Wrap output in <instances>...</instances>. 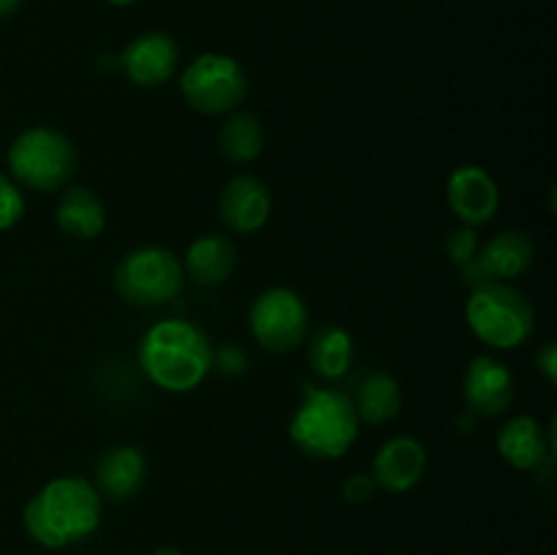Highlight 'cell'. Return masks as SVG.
Returning a JSON list of instances; mask_svg holds the SVG:
<instances>
[{"label":"cell","mask_w":557,"mask_h":555,"mask_svg":"<svg viewBox=\"0 0 557 555\" xmlns=\"http://www.w3.org/2000/svg\"><path fill=\"white\" fill-rule=\"evenodd\" d=\"M22 520L27 536L41 547H69L98 531L101 493L82 477H58L27 501Z\"/></svg>","instance_id":"cell-1"},{"label":"cell","mask_w":557,"mask_h":555,"mask_svg":"<svg viewBox=\"0 0 557 555\" xmlns=\"http://www.w3.org/2000/svg\"><path fill=\"white\" fill-rule=\"evenodd\" d=\"M210 335L188 319L152 324L139 341V365L147 379L166 392H190L212 370Z\"/></svg>","instance_id":"cell-2"},{"label":"cell","mask_w":557,"mask_h":555,"mask_svg":"<svg viewBox=\"0 0 557 555\" xmlns=\"http://www.w3.org/2000/svg\"><path fill=\"white\" fill-rule=\"evenodd\" d=\"M288 435L302 455L313 460H337L359 435L354 400L332 386L305 384L302 403L288 422Z\"/></svg>","instance_id":"cell-3"},{"label":"cell","mask_w":557,"mask_h":555,"mask_svg":"<svg viewBox=\"0 0 557 555\" xmlns=\"http://www.w3.org/2000/svg\"><path fill=\"white\" fill-rule=\"evenodd\" d=\"M466 321L490 348H520L536 330V310L520 288L504 281L476 283L466 303Z\"/></svg>","instance_id":"cell-4"},{"label":"cell","mask_w":557,"mask_h":555,"mask_svg":"<svg viewBox=\"0 0 557 555\" xmlns=\"http://www.w3.org/2000/svg\"><path fill=\"white\" fill-rule=\"evenodd\" d=\"M76 163L74 141L49 125L22 131L9 147L11 180L41 194L63 190L76 174Z\"/></svg>","instance_id":"cell-5"},{"label":"cell","mask_w":557,"mask_h":555,"mask_svg":"<svg viewBox=\"0 0 557 555\" xmlns=\"http://www.w3.org/2000/svg\"><path fill=\"white\" fill-rule=\"evenodd\" d=\"M183 261L158 245L131 250L114 270V292L134 308H158L172 303L183 292Z\"/></svg>","instance_id":"cell-6"},{"label":"cell","mask_w":557,"mask_h":555,"mask_svg":"<svg viewBox=\"0 0 557 555\" xmlns=\"http://www.w3.org/2000/svg\"><path fill=\"white\" fill-rule=\"evenodd\" d=\"M180 92L190 109L215 118V114L237 112L248 96V76L232 54L205 52L183 71Z\"/></svg>","instance_id":"cell-7"},{"label":"cell","mask_w":557,"mask_h":555,"mask_svg":"<svg viewBox=\"0 0 557 555\" xmlns=\"http://www.w3.org/2000/svg\"><path fill=\"white\" fill-rule=\"evenodd\" d=\"M256 343L272 354H288L308 337L310 313L305 299L294 288L275 286L253 299L248 313Z\"/></svg>","instance_id":"cell-8"},{"label":"cell","mask_w":557,"mask_h":555,"mask_svg":"<svg viewBox=\"0 0 557 555\" xmlns=\"http://www.w3.org/2000/svg\"><path fill=\"white\" fill-rule=\"evenodd\" d=\"M533 259H536V243L531 234L509 229V232L495 234L484 248H479L476 261L466 267L462 275L473 286L484 281H511L531 270Z\"/></svg>","instance_id":"cell-9"},{"label":"cell","mask_w":557,"mask_h":555,"mask_svg":"<svg viewBox=\"0 0 557 555\" xmlns=\"http://www.w3.org/2000/svg\"><path fill=\"white\" fill-rule=\"evenodd\" d=\"M446 201L451 212L462 221V226H484L493 221L500 205V190L493 174L482 166H457L446 180Z\"/></svg>","instance_id":"cell-10"},{"label":"cell","mask_w":557,"mask_h":555,"mask_svg":"<svg viewBox=\"0 0 557 555\" xmlns=\"http://www.w3.org/2000/svg\"><path fill=\"white\" fill-rule=\"evenodd\" d=\"M517 384L511 370L495 357H476L462 375V397L476 417H500L515 403Z\"/></svg>","instance_id":"cell-11"},{"label":"cell","mask_w":557,"mask_h":555,"mask_svg":"<svg viewBox=\"0 0 557 555\" xmlns=\"http://www.w3.org/2000/svg\"><path fill=\"white\" fill-rule=\"evenodd\" d=\"M223 226L237 234H253L267 226L272 215V194L267 183H261L253 174H239L232 177L223 188L218 201Z\"/></svg>","instance_id":"cell-12"},{"label":"cell","mask_w":557,"mask_h":555,"mask_svg":"<svg viewBox=\"0 0 557 555\" xmlns=\"http://www.w3.org/2000/svg\"><path fill=\"white\" fill-rule=\"evenodd\" d=\"M177 41L161 30L141 33L120 54V65L136 87L163 85L177 69Z\"/></svg>","instance_id":"cell-13"},{"label":"cell","mask_w":557,"mask_h":555,"mask_svg":"<svg viewBox=\"0 0 557 555\" xmlns=\"http://www.w3.org/2000/svg\"><path fill=\"white\" fill-rule=\"evenodd\" d=\"M424 471H428V449L422 441L411 435H397L379 449L370 477L375 479V488L386 493H408L417 488Z\"/></svg>","instance_id":"cell-14"},{"label":"cell","mask_w":557,"mask_h":555,"mask_svg":"<svg viewBox=\"0 0 557 555\" xmlns=\"http://www.w3.org/2000/svg\"><path fill=\"white\" fill-rule=\"evenodd\" d=\"M145 473L147 460L141 449L128 444L112 446L109 452H103V457L96 466V490L114 501L131 498L145 484Z\"/></svg>","instance_id":"cell-15"},{"label":"cell","mask_w":557,"mask_h":555,"mask_svg":"<svg viewBox=\"0 0 557 555\" xmlns=\"http://www.w3.org/2000/svg\"><path fill=\"white\" fill-rule=\"evenodd\" d=\"M237 267V245L226 234H205L185 250L183 270L199 286H221Z\"/></svg>","instance_id":"cell-16"},{"label":"cell","mask_w":557,"mask_h":555,"mask_svg":"<svg viewBox=\"0 0 557 555\" xmlns=\"http://www.w3.org/2000/svg\"><path fill=\"white\" fill-rule=\"evenodd\" d=\"M60 232L74 239H96L107 229V205L96 190L85 185H71L60 194L58 212H54Z\"/></svg>","instance_id":"cell-17"},{"label":"cell","mask_w":557,"mask_h":555,"mask_svg":"<svg viewBox=\"0 0 557 555\" xmlns=\"http://www.w3.org/2000/svg\"><path fill=\"white\" fill-rule=\"evenodd\" d=\"M498 452L509 466L520 468V471H536V468H542L549 455V444L542 422L528 417V414L509 419L504 424V430L498 433Z\"/></svg>","instance_id":"cell-18"},{"label":"cell","mask_w":557,"mask_h":555,"mask_svg":"<svg viewBox=\"0 0 557 555\" xmlns=\"http://www.w3.org/2000/svg\"><path fill=\"white\" fill-rule=\"evenodd\" d=\"M310 368L319 379L324 381H337L351 370L354 365V337L348 335V330L337 324H326L310 337L308 348Z\"/></svg>","instance_id":"cell-19"},{"label":"cell","mask_w":557,"mask_h":555,"mask_svg":"<svg viewBox=\"0 0 557 555\" xmlns=\"http://www.w3.org/2000/svg\"><path fill=\"white\" fill-rule=\"evenodd\" d=\"M351 400L354 408H357L359 422L386 424L400 414L403 392L400 384L389 373L375 370V373L364 375L357 390V397H351Z\"/></svg>","instance_id":"cell-20"},{"label":"cell","mask_w":557,"mask_h":555,"mask_svg":"<svg viewBox=\"0 0 557 555\" xmlns=\"http://www.w3.org/2000/svg\"><path fill=\"white\" fill-rule=\"evenodd\" d=\"M218 150L232 163H250L264 152V128L250 112H228L218 131Z\"/></svg>","instance_id":"cell-21"},{"label":"cell","mask_w":557,"mask_h":555,"mask_svg":"<svg viewBox=\"0 0 557 555\" xmlns=\"http://www.w3.org/2000/svg\"><path fill=\"white\" fill-rule=\"evenodd\" d=\"M22 215H25V194L9 174H0V232L16 226Z\"/></svg>","instance_id":"cell-22"},{"label":"cell","mask_w":557,"mask_h":555,"mask_svg":"<svg viewBox=\"0 0 557 555\" xmlns=\"http://www.w3.org/2000/svg\"><path fill=\"white\" fill-rule=\"evenodd\" d=\"M479 248H482V245H479L476 232H473L471 226L455 229V232L446 237V256H449L460 270H466V267H471L473 261H476Z\"/></svg>","instance_id":"cell-23"},{"label":"cell","mask_w":557,"mask_h":555,"mask_svg":"<svg viewBox=\"0 0 557 555\" xmlns=\"http://www.w3.org/2000/svg\"><path fill=\"white\" fill-rule=\"evenodd\" d=\"M212 368L221 370L223 375H239L248 368V357H245L237 343H226V346L215 348V354H212Z\"/></svg>","instance_id":"cell-24"},{"label":"cell","mask_w":557,"mask_h":555,"mask_svg":"<svg viewBox=\"0 0 557 555\" xmlns=\"http://www.w3.org/2000/svg\"><path fill=\"white\" fill-rule=\"evenodd\" d=\"M341 493L348 504H368L375 493V479L370 473H351L341 484Z\"/></svg>","instance_id":"cell-25"},{"label":"cell","mask_w":557,"mask_h":555,"mask_svg":"<svg viewBox=\"0 0 557 555\" xmlns=\"http://www.w3.org/2000/svg\"><path fill=\"white\" fill-rule=\"evenodd\" d=\"M536 365H539V373H542L549 384H555L557 381V343L555 341L544 343L542 351L536 354Z\"/></svg>","instance_id":"cell-26"},{"label":"cell","mask_w":557,"mask_h":555,"mask_svg":"<svg viewBox=\"0 0 557 555\" xmlns=\"http://www.w3.org/2000/svg\"><path fill=\"white\" fill-rule=\"evenodd\" d=\"M20 5H22V0H0V20H5V16L14 14Z\"/></svg>","instance_id":"cell-27"},{"label":"cell","mask_w":557,"mask_h":555,"mask_svg":"<svg viewBox=\"0 0 557 555\" xmlns=\"http://www.w3.org/2000/svg\"><path fill=\"white\" fill-rule=\"evenodd\" d=\"M152 555H188V553H183V550H177V547H158V550H152Z\"/></svg>","instance_id":"cell-28"},{"label":"cell","mask_w":557,"mask_h":555,"mask_svg":"<svg viewBox=\"0 0 557 555\" xmlns=\"http://www.w3.org/2000/svg\"><path fill=\"white\" fill-rule=\"evenodd\" d=\"M107 3H112V5H134L136 0H107Z\"/></svg>","instance_id":"cell-29"}]
</instances>
